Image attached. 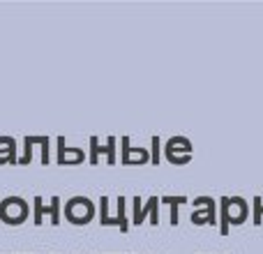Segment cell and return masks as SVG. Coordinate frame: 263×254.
<instances>
[{
    "label": "cell",
    "mask_w": 263,
    "mask_h": 254,
    "mask_svg": "<svg viewBox=\"0 0 263 254\" xmlns=\"http://www.w3.org/2000/svg\"><path fill=\"white\" fill-rule=\"evenodd\" d=\"M0 217L5 224H21L28 217V204L21 196H7L0 201Z\"/></svg>",
    "instance_id": "1"
},
{
    "label": "cell",
    "mask_w": 263,
    "mask_h": 254,
    "mask_svg": "<svg viewBox=\"0 0 263 254\" xmlns=\"http://www.w3.org/2000/svg\"><path fill=\"white\" fill-rule=\"evenodd\" d=\"M32 208H35V224L37 227H42L44 224V215H49L51 217V224L53 227H58L60 224V199L58 196H53L51 199V206H44V201H42V196H35L32 199Z\"/></svg>",
    "instance_id": "2"
},
{
    "label": "cell",
    "mask_w": 263,
    "mask_h": 254,
    "mask_svg": "<svg viewBox=\"0 0 263 254\" xmlns=\"http://www.w3.org/2000/svg\"><path fill=\"white\" fill-rule=\"evenodd\" d=\"M132 204H134V224H136V227H141V224H143L145 215H153L150 224H153V227H157V224H159V210H157L159 199H157V196H150L145 206H141V199H139V196H134V201H132Z\"/></svg>",
    "instance_id": "3"
},
{
    "label": "cell",
    "mask_w": 263,
    "mask_h": 254,
    "mask_svg": "<svg viewBox=\"0 0 263 254\" xmlns=\"http://www.w3.org/2000/svg\"><path fill=\"white\" fill-rule=\"evenodd\" d=\"M100 153H104L106 155V162L114 167V164H116V136H109V139H106L104 148L100 146V139H97V136H90V157H88V162H90L92 167L100 162Z\"/></svg>",
    "instance_id": "4"
},
{
    "label": "cell",
    "mask_w": 263,
    "mask_h": 254,
    "mask_svg": "<svg viewBox=\"0 0 263 254\" xmlns=\"http://www.w3.org/2000/svg\"><path fill=\"white\" fill-rule=\"evenodd\" d=\"M199 206H205V210H194V213H192V224L201 227V224H215L217 222V220H215V201L210 199V196H196L194 208H199Z\"/></svg>",
    "instance_id": "5"
},
{
    "label": "cell",
    "mask_w": 263,
    "mask_h": 254,
    "mask_svg": "<svg viewBox=\"0 0 263 254\" xmlns=\"http://www.w3.org/2000/svg\"><path fill=\"white\" fill-rule=\"evenodd\" d=\"M178 150H185L187 155H192L194 146H192V141L185 139V136H173V139L166 141V155H176Z\"/></svg>",
    "instance_id": "6"
},
{
    "label": "cell",
    "mask_w": 263,
    "mask_h": 254,
    "mask_svg": "<svg viewBox=\"0 0 263 254\" xmlns=\"http://www.w3.org/2000/svg\"><path fill=\"white\" fill-rule=\"evenodd\" d=\"M0 146H7V153H0V164L9 162V164H16V141L12 136H0Z\"/></svg>",
    "instance_id": "7"
},
{
    "label": "cell",
    "mask_w": 263,
    "mask_h": 254,
    "mask_svg": "<svg viewBox=\"0 0 263 254\" xmlns=\"http://www.w3.org/2000/svg\"><path fill=\"white\" fill-rule=\"evenodd\" d=\"M219 206H222V224H219V233L227 236L229 227H231V201H229V196H222V199H219Z\"/></svg>",
    "instance_id": "8"
},
{
    "label": "cell",
    "mask_w": 263,
    "mask_h": 254,
    "mask_svg": "<svg viewBox=\"0 0 263 254\" xmlns=\"http://www.w3.org/2000/svg\"><path fill=\"white\" fill-rule=\"evenodd\" d=\"M69 153L77 155V157H81V159H86V155H83L81 148H67V146H65V139L60 136V139H58V164H60V167L67 162V155Z\"/></svg>",
    "instance_id": "9"
},
{
    "label": "cell",
    "mask_w": 263,
    "mask_h": 254,
    "mask_svg": "<svg viewBox=\"0 0 263 254\" xmlns=\"http://www.w3.org/2000/svg\"><path fill=\"white\" fill-rule=\"evenodd\" d=\"M229 199H231V204H236L238 208H240V215L236 217V222H233V224L247 222V217H250V206H247V201L242 199V196H229Z\"/></svg>",
    "instance_id": "10"
},
{
    "label": "cell",
    "mask_w": 263,
    "mask_h": 254,
    "mask_svg": "<svg viewBox=\"0 0 263 254\" xmlns=\"http://www.w3.org/2000/svg\"><path fill=\"white\" fill-rule=\"evenodd\" d=\"M125 199L123 196H118V220H116V222H118V227H120V231L123 233H127L129 231V222H127V215H125Z\"/></svg>",
    "instance_id": "11"
},
{
    "label": "cell",
    "mask_w": 263,
    "mask_h": 254,
    "mask_svg": "<svg viewBox=\"0 0 263 254\" xmlns=\"http://www.w3.org/2000/svg\"><path fill=\"white\" fill-rule=\"evenodd\" d=\"M252 206H254V215H252V224L254 227H259L261 220H263V201L261 196H254V201H252Z\"/></svg>",
    "instance_id": "12"
},
{
    "label": "cell",
    "mask_w": 263,
    "mask_h": 254,
    "mask_svg": "<svg viewBox=\"0 0 263 254\" xmlns=\"http://www.w3.org/2000/svg\"><path fill=\"white\" fill-rule=\"evenodd\" d=\"M150 143H153V157H150V162L155 164V167H159V136H153V139H150Z\"/></svg>",
    "instance_id": "13"
},
{
    "label": "cell",
    "mask_w": 263,
    "mask_h": 254,
    "mask_svg": "<svg viewBox=\"0 0 263 254\" xmlns=\"http://www.w3.org/2000/svg\"><path fill=\"white\" fill-rule=\"evenodd\" d=\"M159 201L168 206H180V204H187V196H162Z\"/></svg>",
    "instance_id": "14"
},
{
    "label": "cell",
    "mask_w": 263,
    "mask_h": 254,
    "mask_svg": "<svg viewBox=\"0 0 263 254\" xmlns=\"http://www.w3.org/2000/svg\"><path fill=\"white\" fill-rule=\"evenodd\" d=\"M120 143H123V159H120V164H123V167H127V164H129V139H127V136H123V141H120Z\"/></svg>",
    "instance_id": "15"
}]
</instances>
